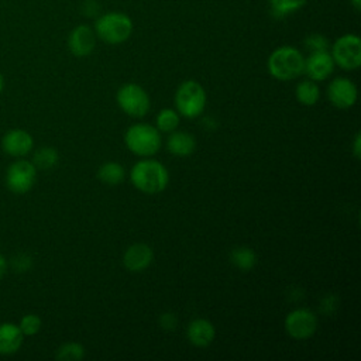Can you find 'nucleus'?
Masks as SVG:
<instances>
[{
    "label": "nucleus",
    "mask_w": 361,
    "mask_h": 361,
    "mask_svg": "<svg viewBox=\"0 0 361 361\" xmlns=\"http://www.w3.org/2000/svg\"><path fill=\"white\" fill-rule=\"evenodd\" d=\"M130 180L140 192L157 195L166 189L169 183V173L162 162L148 157L133 165L130 171Z\"/></svg>",
    "instance_id": "obj_1"
},
{
    "label": "nucleus",
    "mask_w": 361,
    "mask_h": 361,
    "mask_svg": "<svg viewBox=\"0 0 361 361\" xmlns=\"http://www.w3.org/2000/svg\"><path fill=\"white\" fill-rule=\"evenodd\" d=\"M268 72L272 78L278 80H292L303 73L305 56L293 47L283 45L276 48L267 61Z\"/></svg>",
    "instance_id": "obj_2"
},
{
    "label": "nucleus",
    "mask_w": 361,
    "mask_h": 361,
    "mask_svg": "<svg viewBox=\"0 0 361 361\" xmlns=\"http://www.w3.org/2000/svg\"><path fill=\"white\" fill-rule=\"evenodd\" d=\"M124 142L134 155L148 158L161 149L162 138L155 126L148 123H135L127 128Z\"/></svg>",
    "instance_id": "obj_3"
},
{
    "label": "nucleus",
    "mask_w": 361,
    "mask_h": 361,
    "mask_svg": "<svg viewBox=\"0 0 361 361\" xmlns=\"http://www.w3.org/2000/svg\"><path fill=\"white\" fill-rule=\"evenodd\" d=\"M133 32V21L124 13L110 11L102 14L94 24V34L106 44H121L130 38Z\"/></svg>",
    "instance_id": "obj_4"
},
{
    "label": "nucleus",
    "mask_w": 361,
    "mask_h": 361,
    "mask_svg": "<svg viewBox=\"0 0 361 361\" xmlns=\"http://www.w3.org/2000/svg\"><path fill=\"white\" fill-rule=\"evenodd\" d=\"M206 100L204 87L193 79L182 82L175 92L176 111L185 118L199 117L206 107Z\"/></svg>",
    "instance_id": "obj_5"
},
{
    "label": "nucleus",
    "mask_w": 361,
    "mask_h": 361,
    "mask_svg": "<svg viewBox=\"0 0 361 361\" xmlns=\"http://www.w3.org/2000/svg\"><path fill=\"white\" fill-rule=\"evenodd\" d=\"M116 100L121 111L130 117H144L151 109V99L147 90L137 83H126L118 87Z\"/></svg>",
    "instance_id": "obj_6"
},
{
    "label": "nucleus",
    "mask_w": 361,
    "mask_h": 361,
    "mask_svg": "<svg viewBox=\"0 0 361 361\" xmlns=\"http://www.w3.org/2000/svg\"><path fill=\"white\" fill-rule=\"evenodd\" d=\"M331 58L345 71H354L361 65V39L358 35L345 34L337 38L331 47Z\"/></svg>",
    "instance_id": "obj_7"
},
{
    "label": "nucleus",
    "mask_w": 361,
    "mask_h": 361,
    "mask_svg": "<svg viewBox=\"0 0 361 361\" xmlns=\"http://www.w3.org/2000/svg\"><path fill=\"white\" fill-rule=\"evenodd\" d=\"M285 331L293 340H307L317 330V316L314 312L306 307H298L290 310L285 317Z\"/></svg>",
    "instance_id": "obj_8"
},
{
    "label": "nucleus",
    "mask_w": 361,
    "mask_h": 361,
    "mask_svg": "<svg viewBox=\"0 0 361 361\" xmlns=\"http://www.w3.org/2000/svg\"><path fill=\"white\" fill-rule=\"evenodd\" d=\"M37 168L27 159H18L13 162L6 172L7 188L17 195L27 193L35 183Z\"/></svg>",
    "instance_id": "obj_9"
},
{
    "label": "nucleus",
    "mask_w": 361,
    "mask_h": 361,
    "mask_svg": "<svg viewBox=\"0 0 361 361\" xmlns=\"http://www.w3.org/2000/svg\"><path fill=\"white\" fill-rule=\"evenodd\" d=\"M357 96L358 92L355 83L345 76L334 78L327 86L329 102L337 109L353 107L357 102Z\"/></svg>",
    "instance_id": "obj_10"
},
{
    "label": "nucleus",
    "mask_w": 361,
    "mask_h": 361,
    "mask_svg": "<svg viewBox=\"0 0 361 361\" xmlns=\"http://www.w3.org/2000/svg\"><path fill=\"white\" fill-rule=\"evenodd\" d=\"M334 65L336 63L329 51L310 52V55L305 59L303 73H306L307 78L314 82H322L333 73Z\"/></svg>",
    "instance_id": "obj_11"
},
{
    "label": "nucleus",
    "mask_w": 361,
    "mask_h": 361,
    "mask_svg": "<svg viewBox=\"0 0 361 361\" xmlns=\"http://www.w3.org/2000/svg\"><path fill=\"white\" fill-rule=\"evenodd\" d=\"M154 261V251L148 244L134 243L123 254V265L130 272H142Z\"/></svg>",
    "instance_id": "obj_12"
},
{
    "label": "nucleus",
    "mask_w": 361,
    "mask_h": 361,
    "mask_svg": "<svg viewBox=\"0 0 361 361\" xmlns=\"http://www.w3.org/2000/svg\"><path fill=\"white\" fill-rule=\"evenodd\" d=\"M94 45H96V34L86 24H80L75 27L68 37L69 51L79 58L90 55L94 49Z\"/></svg>",
    "instance_id": "obj_13"
},
{
    "label": "nucleus",
    "mask_w": 361,
    "mask_h": 361,
    "mask_svg": "<svg viewBox=\"0 0 361 361\" xmlns=\"http://www.w3.org/2000/svg\"><path fill=\"white\" fill-rule=\"evenodd\" d=\"M34 145V140L30 133L21 128L10 130L4 134L1 140L3 151L11 157H24L27 155Z\"/></svg>",
    "instance_id": "obj_14"
},
{
    "label": "nucleus",
    "mask_w": 361,
    "mask_h": 361,
    "mask_svg": "<svg viewBox=\"0 0 361 361\" xmlns=\"http://www.w3.org/2000/svg\"><path fill=\"white\" fill-rule=\"evenodd\" d=\"M186 337L192 345L203 348L213 343L216 337V329L210 320L197 317L188 324Z\"/></svg>",
    "instance_id": "obj_15"
},
{
    "label": "nucleus",
    "mask_w": 361,
    "mask_h": 361,
    "mask_svg": "<svg viewBox=\"0 0 361 361\" xmlns=\"http://www.w3.org/2000/svg\"><path fill=\"white\" fill-rule=\"evenodd\" d=\"M166 149L176 157L192 155L196 149V138L188 131H172L166 140Z\"/></svg>",
    "instance_id": "obj_16"
},
{
    "label": "nucleus",
    "mask_w": 361,
    "mask_h": 361,
    "mask_svg": "<svg viewBox=\"0 0 361 361\" xmlns=\"http://www.w3.org/2000/svg\"><path fill=\"white\" fill-rule=\"evenodd\" d=\"M23 331L14 323L0 324V354L10 355L20 350L23 344Z\"/></svg>",
    "instance_id": "obj_17"
},
{
    "label": "nucleus",
    "mask_w": 361,
    "mask_h": 361,
    "mask_svg": "<svg viewBox=\"0 0 361 361\" xmlns=\"http://www.w3.org/2000/svg\"><path fill=\"white\" fill-rule=\"evenodd\" d=\"M126 178V169L121 164L109 161L104 162L103 165L99 166L97 169V179L109 186H116L120 185Z\"/></svg>",
    "instance_id": "obj_18"
},
{
    "label": "nucleus",
    "mask_w": 361,
    "mask_h": 361,
    "mask_svg": "<svg viewBox=\"0 0 361 361\" xmlns=\"http://www.w3.org/2000/svg\"><path fill=\"white\" fill-rule=\"evenodd\" d=\"M230 262L240 271H251L257 264V254L250 247H235L230 252Z\"/></svg>",
    "instance_id": "obj_19"
},
{
    "label": "nucleus",
    "mask_w": 361,
    "mask_h": 361,
    "mask_svg": "<svg viewBox=\"0 0 361 361\" xmlns=\"http://www.w3.org/2000/svg\"><path fill=\"white\" fill-rule=\"evenodd\" d=\"M295 96L298 99V102L303 106H313L319 102L320 97V89L317 86V83L312 79H305L300 80L296 85L295 89Z\"/></svg>",
    "instance_id": "obj_20"
},
{
    "label": "nucleus",
    "mask_w": 361,
    "mask_h": 361,
    "mask_svg": "<svg viewBox=\"0 0 361 361\" xmlns=\"http://www.w3.org/2000/svg\"><path fill=\"white\" fill-rule=\"evenodd\" d=\"M180 116L173 109H162L155 118V127L159 133H172L179 126Z\"/></svg>",
    "instance_id": "obj_21"
},
{
    "label": "nucleus",
    "mask_w": 361,
    "mask_h": 361,
    "mask_svg": "<svg viewBox=\"0 0 361 361\" xmlns=\"http://www.w3.org/2000/svg\"><path fill=\"white\" fill-rule=\"evenodd\" d=\"M58 151L52 147H41L35 151L32 158V164L37 169H51L58 164Z\"/></svg>",
    "instance_id": "obj_22"
},
{
    "label": "nucleus",
    "mask_w": 361,
    "mask_h": 361,
    "mask_svg": "<svg viewBox=\"0 0 361 361\" xmlns=\"http://www.w3.org/2000/svg\"><path fill=\"white\" fill-rule=\"evenodd\" d=\"M85 355H86L85 347L80 343H75V341L62 344L55 354L56 360L59 361H80L85 358Z\"/></svg>",
    "instance_id": "obj_23"
},
{
    "label": "nucleus",
    "mask_w": 361,
    "mask_h": 361,
    "mask_svg": "<svg viewBox=\"0 0 361 361\" xmlns=\"http://www.w3.org/2000/svg\"><path fill=\"white\" fill-rule=\"evenodd\" d=\"M307 0H269L272 14L276 18H283L306 4Z\"/></svg>",
    "instance_id": "obj_24"
},
{
    "label": "nucleus",
    "mask_w": 361,
    "mask_h": 361,
    "mask_svg": "<svg viewBox=\"0 0 361 361\" xmlns=\"http://www.w3.org/2000/svg\"><path fill=\"white\" fill-rule=\"evenodd\" d=\"M41 324H42V322H41L39 316L30 313V314L23 316L18 327L24 336H34L41 330Z\"/></svg>",
    "instance_id": "obj_25"
},
{
    "label": "nucleus",
    "mask_w": 361,
    "mask_h": 361,
    "mask_svg": "<svg viewBox=\"0 0 361 361\" xmlns=\"http://www.w3.org/2000/svg\"><path fill=\"white\" fill-rule=\"evenodd\" d=\"M305 47L310 51V52H317V51H329V39L322 35V34H310L305 38L303 41Z\"/></svg>",
    "instance_id": "obj_26"
},
{
    "label": "nucleus",
    "mask_w": 361,
    "mask_h": 361,
    "mask_svg": "<svg viewBox=\"0 0 361 361\" xmlns=\"http://www.w3.org/2000/svg\"><path fill=\"white\" fill-rule=\"evenodd\" d=\"M159 326L166 330V331H173L176 329V324H178V317L175 313L172 312H165L159 316Z\"/></svg>",
    "instance_id": "obj_27"
},
{
    "label": "nucleus",
    "mask_w": 361,
    "mask_h": 361,
    "mask_svg": "<svg viewBox=\"0 0 361 361\" xmlns=\"http://www.w3.org/2000/svg\"><path fill=\"white\" fill-rule=\"evenodd\" d=\"M353 154H354V157L358 159L360 158V155H361V135H360V133H357L355 134V137H354V142H353Z\"/></svg>",
    "instance_id": "obj_28"
},
{
    "label": "nucleus",
    "mask_w": 361,
    "mask_h": 361,
    "mask_svg": "<svg viewBox=\"0 0 361 361\" xmlns=\"http://www.w3.org/2000/svg\"><path fill=\"white\" fill-rule=\"evenodd\" d=\"M6 271H7V261H6V258L0 254V279L6 275Z\"/></svg>",
    "instance_id": "obj_29"
},
{
    "label": "nucleus",
    "mask_w": 361,
    "mask_h": 361,
    "mask_svg": "<svg viewBox=\"0 0 361 361\" xmlns=\"http://www.w3.org/2000/svg\"><path fill=\"white\" fill-rule=\"evenodd\" d=\"M351 3H353V6H354L357 10H360V7H361V0H351Z\"/></svg>",
    "instance_id": "obj_30"
},
{
    "label": "nucleus",
    "mask_w": 361,
    "mask_h": 361,
    "mask_svg": "<svg viewBox=\"0 0 361 361\" xmlns=\"http://www.w3.org/2000/svg\"><path fill=\"white\" fill-rule=\"evenodd\" d=\"M3 87H4V79H3V75L0 73V93H1Z\"/></svg>",
    "instance_id": "obj_31"
}]
</instances>
